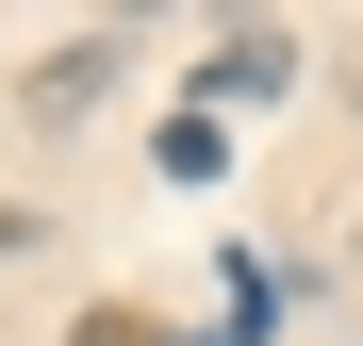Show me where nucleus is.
Instances as JSON below:
<instances>
[{
	"instance_id": "obj_1",
	"label": "nucleus",
	"mask_w": 363,
	"mask_h": 346,
	"mask_svg": "<svg viewBox=\"0 0 363 346\" xmlns=\"http://www.w3.org/2000/svg\"><path fill=\"white\" fill-rule=\"evenodd\" d=\"M199 83H215V99H281V83H297V50H281V33H215V67H199Z\"/></svg>"
},
{
	"instance_id": "obj_2",
	"label": "nucleus",
	"mask_w": 363,
	"mask_h": 346,
	"mask_svg": "<svg viewBox=\"0 0 363 346\" xmlns=\"http://www.w3.org/2000/svg\"><path fill=\"white\" fill-rule=\"evenodd\" d=\"M99 83H116V50H99V33H83V50H50V67H33V115H83V99H99Z\"/></svg>"
},
{
	"instance_id": "obj_3",
	"label": "nucleus",
	"mask_w": 363,
	"mask_h": 346,
	"mask_svg": "<svg viewBox=\"0 0 363 346\" xmlns=\"http://www.w3.org/2000/svg\"><path fill=\"white\" fill-rule=\"evenodd\" d=\"M215 165H231V132H215L199 99H182V115H165V182H215Z\"/></svg>"
},
{
	"instance_id": "obj_4",
	"label": "nucleus",
	"mask_w": 363,
	"mask_h": 346,
	"mask_svg": "<svg viewBox=\"0 0 363 346\" xmlns=\"http://www.w3.org/2000/svg\"><path fill=\"white\" fill-rule=\"evenodd\" d=\"M67 346H165V313H133V297H116V313H83Z\"/></svg>"
}]
</instances>
